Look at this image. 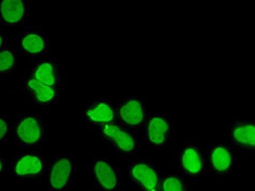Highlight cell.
Listing matches in <instances>:
<instances>
[{
	"instance_id": "6da1fadb",
	"label": "cell",
	"mask_w": 255,
	"mask_h": 191,
	"mask_svg": "<svg viewBox=\"0 0 255 191\" xmlns=\"http://www.w3.org/2000/svg\"><path fill=\"white\" fill-rule=\"evenodd\" d=\"M45 183L51 191H66L75 181V163L70 155L50 158L45 165Z\"/></svg>"
},
{
	"instance_id": "7a4b0ae2",
	"label": "cell",
	"mask_w": 255,
	"mask_h": 191,
	"mask_svg": "<svg viewBox=\"0 0 255 191\" xmlns=\"http://www.w3.org/2000/svg\"><path fill=\"white\" fill-rule=\"evenodd\" d=\"M100 134L105 147L114 155L120 158H131L137 151L135 135L127 130L119 123H112L100 127Z\"/></svg>"
},
{
	"instance_id": "3957f363",
	"label": "cell",
	"mask_w": 255,
	"mask_h": 191,
	"mask_svg": "<svg viewBox=\"0 0 255 191\" xmlns=\"http://www.w3.org/2000/svg\"><path fill=\"white\" fill-rule=\"evenodd\" d=\"M15 141L21 149H34L47 138V128L36 115H23L13 125Z\"/></svg>"
},
{
	"instance_id": "277c9868",
	"label": "cell",
	"mask_w": 255,
	"mask_h": 191,
	"mask_svg": "<svg viewBox=\"0 0 255 191\" xmlns=\"http://www.w3.org/2000/svg\"><path fill=\"white\" fill-rule=\"evenodd\" d=\"M163 173L147 158H134L130 163L129 177L141 191H160Z\"/></svg>"
},
{
	"instance_id": "5b68a950",
	"label": "cell",
	"mask_w": 255,
	"mask_h": 191,
	"mask_svg": "<svg viewBox=\"0 0 255 191\" xmlns=\"http://www.w3.org/2000/svg\"><path fill=\"white\" fill-rule=\"evenodd\" d=\"M46 162L42 152L23 149L15 154L12 174L19 182H37L44 176Z\"/></svg>"
},
{
	"instance_id": "8992f818",
	"label": "cell",
	"mask_w": 255,
	"mask_h": 191,
	"mask_svg": "<svg viewBox=\"0 0 255 191\" xmlns=\"http://www.w3.org/2000/svg\"><path fill=\"white\" fill-rule=\"evenodd\" d=\"M117 119L121 126L133 134L140 130L147 119L143 97L131 96L125 98L117 108Z\"/></svg>"
},
{
	"instance_id": "52a82bcc",
	"label": "cell",
	"mask_w": 255,
	"mask_h": 191,
	"mask_svg": "<svg viewBox=\"0 0 255 191\" xmlns=\"http://www.w3.org/2000/svg\"><path fill=\"white\" fill-rule=\"evenodd\" d=\"M206 164L211 173L226 175L234 169V149L224 140H208L206 146Z\"/></svg>"
},
{
	"instance_id": "ba28073f",
	"label": "cell",
	"mask_w": 255,
	"mask_h": 191,
	"mask_svg": "<svg viewBox=\"0 0 255 191\" xmlns=\"http://www.w3.org/2000/svg\"><path fill=\"white\" fill-rule=\"evenodd\" d=\"M226 142L231 148L248 153L255 151V125L251 120L240 119L226 124Z\"/></svg>"
},
{
	"instance_id": "9c48e42d",
	"label": "cell",
	"mask_w": 255,
	"mask_h": 191,
	"mask_svg": "<svg viewBox=\"0 0 255 191\" xmlns=\"http://www.w3.org/2000/svg\"><path fill=\"white\" fill-rule=\"evenodd\" d=\"M178 162L184 175L190 179H199L204 175L205 152L198 143L183 142L178 153Z\"/></svg>"
},
{
	"instance_id": "30bf717a",
	"label": "cell",
	"mask_w": 255,
	"mask_h": 191,
	"mask_svg": "<svg viewBox=\"0 0 255 191\" xmlns=\"http://www.w3.org/2000/svg\"><path fill=\"white\" fill-rule=\"evenodd\" d=\"M146 144L153 149H167L172 140L171 120L166 115L153 114L145 123Z\"/></svg>"
},
{
	"instance_id": "8fae6325",
	"label": "cell",
	"mask_w": 255,
	"mask_h": 191,
	"mask_svg": "<svg viewBox=\"0 0 255 191\" xmlns=\"http://www.w3.org/2000/svg\"><path fill=\"white\" fill-rule=\"evenodd\" d=\"M19 50L28 59H37L49 51V39L39 27H27L18 40Z\"/></svg>"
},
{
	"instance_id": "7c38bea8",
	"label": "cell",
	"mask_w": 255,
	"mask_h": 191,
	"mask_svg": "<svg viewBox=\"0 0 255 191\" xmlns=\"http://www.w3.org/2000/svg\"><path fill=\"white\" fill-rule=\"evenodd\" d=\"M85 120L90 125L100 127L112 123H118L117 108L108 97H93L86 103Z\"/></svg>"
},
{
	"instance_id": "4fadbf2b",
	"label": "cell",
	"mask_w": 255,
	"mask_h": 191,
	"mask_svg": "<svg viewBox=\"0 0 255 191\" xmlns=\"http://www.w3.org/2000/svg\"><path fill=\"white\" fill-rule=\"evenodd\" d=\"M93 181L100 191H118L120 188L118 167L106 158L96 159L93 163Z\"/></svg>"
},
{
	"instance_id": "5bb4252c",
	"label": "cell",
	"mask_w": 255,
	"mask_h": 191,
	"mask_svg": "<svg viewBox=\"0 0 255 191\" xmlns=\"http://www.w3.org/2000/svg\"><path fill=\"white\" fill-rule=\"evenodd\" d=\"M25 95L38 105H57L59 102L58 90L39 81L28 78L25 81Z\"/></svg>"
},
{
	"instance_id": "9a60e30c",
	"label": "cell",
	"mask_w": 255,
	"mask_h": 191,
	"mask_svg": "<svg viewBox=\"0 0 255 191\" xmlns=\"http://www.w3.org/2000/svg\"><path fill=\"white\" fill-rule=\"evenodd\" d=\"M26 16V3L22 0L0 1V23L7 26L20 25Z\"/></svg>"
},
{
	"instance_id": "2e32d148",
	"label": "cell",
	"mask_w": 255,
	"mask_h": 191,
	"mask_svg": "<svg viewBox=\"0 0 255 191\" xmlns=\"http://www.w3.org/2000/svg\"><path fill=\"white\" fill-rule=\"evenodd\" d=\"M39 82L58 89L61 85L62 76L59 67L50 59L38 60L32 70V77Z\"/></svg>"
},
{
	"instance_id": "e0dca14e",
	"label": "cell",
	"mask_w": 255,
	"mask_h": 191,
	"mask_svg": "<svg viewBox=\"0 0 255 191\" xmlns=\"http://www.w3.org/2000/svg\"><path fill=\"white\" fill-rule=\"evenodd\" d=\"M19 62L18 50L11 45H7L0 50V79H7L16 71Z\"/></svg>"
},
{
	"instance_id": "ac0fdd59",
	"label": "cell",
	"mask_w": 255,
	"mask_h": 191,
	"mask_svg": "<svg viewBox=\"0 0 255 191\" xmlns=\"http://www.w3.org/2000/svg\"><path fill=\"white\" fill-rule=\"evenodd\" d=\"M160 191H190L188 179L179 174L164 175L161 179Z\"/></svg>"
},
{
	"instance_id": "d6986e66",
	"label": "cell",
	"mask_w": 255,
	"mask_h": 191,
	"mask_svg": "<svg viewBox=\"0 0 255 191\" xmlns=\"http://www.w3.org/2000/svg\"><path fill=\"white\" fill-rule=\"evenodd\" d=\"M9 136V123L3 115H0V148L7 144Z\"/></svg>"
},
{
	"instance_id": "ffe728a7",
	"label": "cell",
	"mask_w": 255,
	"mask_h": 191,
	"mask_svg": "<svg viewBox=\"0 0 255 191\" xmlns=\"http://www.w3.org/2000/svg\"><path fill=\"white\" fill-rule=\"evenodd\" d=\"M7 167H8L7 160H5L4 156L0 153V175H3L5 171H7Z\"/></svg>"
},
{
	"instance_id": "44dd1931",
	"label": "cell",
	"mask_w": 255,
	"mask_h": 191,
	"mask_svg": "<svg viewBox=\"0 0 255 191\" xmlns=\"http://www.w3.org/2000/svg\"><path fill=\"white\" fill-rule=\"evenodd\" d=\"M7 46V36L2 32H0V50Z\"/></svg>"
}]
</instances>
